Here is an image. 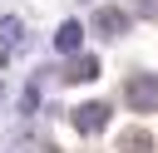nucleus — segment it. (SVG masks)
<instances>
[{
  "label": "nucleus",
  "mask_w": 158,
  "mask_h": 153,
  "mask_svg": "<svg viewBox=\"0 0 158 153\" xmlns=\"http://www.w3.org/2000/svg\"><path fill=\"white\" fill-rule=\"evenodd\" d=\"M128 104L143 109V114L158 109V79H153V74H133V79H128Z\"/></svg>",
  "instance_id": "obj_1"
},
{
  "label": "nucleus",
  "mask_w": 158,
  "mask_h": 153,
  "mask_svg": "<svg viewBox=\"0 0 158 153\" xmlns=\"http://www.w3.org/2000/svg\"><path fill=\"white\" fill-rule=\"evenodd\" d=\"M104 123H109V104H79L74 109V128L79 133H99Z\"/></svg>",
  "instance_id": "obj_2"
},
{
  "label": "nucleus",
  "mask_w": 158,
  "mask_h": 153,
  "mask_svg": "<svg viewBox=\"0 0 158 153\" xmlns=\"http://www.w3.org/2000/svg\"><path fill=\"white\" fill-rule=\"evenodd\" d=\"M79 44H84V25H79V20H64V25L54 30V49H59V54H79Z\"/></svg>",
  "instance_id": "obj_3"
},
{
  "label": "nucleus",
  "mask_w": 158,
  "mask_h": 153,
  "mask_svg": "<svg viewBox=\"0 0 158 153\" xmlns=\"http://www.w3.org/2000/svg\"><path fill=\"white\" fill-rule=\"evenodd\" d=\"M0 39H5V49H0V59H10V54H15V44L25 39V25H20L15 15H5V20H0Z\"/></svg>",
  "instance_id": "obj_4"
},
{
  "label": "nucleus",
  "mask_w": 158,
  "mask_h": 153,
  "mask_svg": "<svg viewBox=\"0 0 158 153\" xmlns=\"http://www.w3.org/2000/svg\"><path fill=\"white\" fill-rule=\"evenodd\" d=\"M123 30H128V15L104 5V10H99V35H109V39H114V35H123Z\"/></svg>",
  "instance_id": "obj_5"
},
{
  "label": "nucleus",
  "mask_w": 158,
  "mask_h": 153,
  "mask_svg": "<svg viewBox=\"0 0 158 153\" xmlns=\"http://www.w3.org/2000/svg\"><path fill=\"white\" fill-rule=\"evenodd\" d=\"M99 74V59H79L74 69H69V79H94Z\"/></svg>",
  "instance_id": "obj_6"
},
{
  "label": "nucleus",
  "mask_w": 158,
  "mask_h": 153,
  "mask_svg": "<svg viewBox=\"0 0 158 153\" xmlns=\"http://www.w3.org/2000/svg\"><path fill=\"white\" fill-rule=\"evenodd\" d=\"M133 5H138L143 15H158V0H133Z\"/></svg>",
  "instance_id": "obj_7"
}]
</instances>
